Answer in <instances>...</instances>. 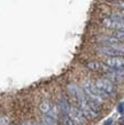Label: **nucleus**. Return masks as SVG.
Instances as JSON below:
<instances>
[{"mask_svg":"<svg viewBox=\"0 0 124 125\" xmlns=\"http://www.w3.org/2000/svg\"><path fill=\"white\" fill-rule=\"evenodd\" d=\"M83 91L86 94V96L89 99H92L94 101H98L101 103L103 101V99L106 98V95L102 93L98 87L95 86V84H92L91 82L86 80L83 84Z\"/></svg>","mask_w":124,"mask_h":125,"instance_id":"nucleus-1","label":"nucleus"},{"mask_svg":"<svg viewBox=\"0 0 124 125\" xmlns=\"http://www.w3.org/2000/svg\"><path fill=\"white\" fill-rule=\"evenodd\" d=\"M95 86L106 95V96H114L116 94V90L114 87L113 82H110L107 78H100L95 82Z\"/></svg>","mask_w":124,"mask_h":125,"instance_id":"nucleus-2","label":"nucleus"},{"mask_svg":"<svg viewBox=\"0 0 124 125\" xmlns=\"http://www.w3.org/2000/svg\"><path fill=\"white\" fill-rule=\"evenodd\" d=\"M105 64L108 68L124 70V56H110L108 59H106Z\"/></svg>","mask_w":124,"mask_h":125,"instance_id":"nucleus-3","label":"nucleus"},{"mask_svg":"<svg viewBox=\"0 0 124 125\" xmlns=\"http://www.w3.org/2000/svg\"><path fill=\"white\" fill-rule=\"evenodd\" d=\"M106 76L107 79L114 83H120L124 79V70H117V69H112L108 68V70L106 71Z\"/></svg>","mask_w":124,"mask_h":125,"instance_id":"nucleus-4","label":"nucleus"},{"mask_svg":"<svg viewBox=\"0 0 124 125\" xmlns=\"http://www.w3.org/2000/svg\"><path fill=\"white\" fill-rule=\"evenodd\" d=\"M102 23H103V25H106L107 28L124 31V21H120V20H116V19H114V17H108V19L103 20Z\"/></svg>","mask_w":124,"mask_h":125,"instance_id":"nucleus-5","label":"nucleus"},{"mask_svg":"<svg viewBox=\"0 0 124 125\" xmlns=\"http://www.w3.org/2000/svg\"><path fill=\"white\" fill-rule=\"evenodd\" d=\"M69 116L72 118V121L75 122V124L84 125V123H85V116L83 115V113L80 111L79 108H71Z\"/></svg>","mask_w":124,"mask_h":125,"instance_id":"nucleus-6","label":"nucleus"},{"mask_svg":"<svg viewBox=\"0 0 124 125\" xmlns=\"http://www.w3.org/2000/svg\"><path fill=\"white\" fill-rule=\"evenodd\" d=\"M57 104H59V109H60L61 114L62 115H69L70 114V110H71V107H70V103L66 98L61 96L57 100Z\"/></svg>","mask_w":124,"mask_h":125,"instance_id":"nucleus-7","label":"nucleus"},{"mask_svg":"<svg viewBox=\"0 0 124 125\" xmlns=\"http://www.w3.org/2000/svg\"><path fill=\"white\" fill-rule=\"evenodd\" d=\"M86 68L92 70V71H107L108 70V67L106 64H102L100 62H97V61H92V62H89L86 64Z\"/></svg>","mask_w":124,"mask_h":125,"instance_id":"nucleus-8","label":"nucleus"},{"mask_svg":"<svg viewBox=\"0 0 124 125\" xmlns=\"http://www.w3.org/2000/svg\"><path fill=\"white\" fill-rule=\"evenodd\" d=\"M43 122H44V125H56L55 117L48 114H45V116L43 117Z\"/></svg>","mask_w":124,"mask_h":125,"instance_id":"nucleus-9","label":"nucleus"},{"mask_svg":"<svg viewBox=\"0 0 124 125\" xmlns=\"http://www.w3.org/2000/svg\"><path fill=\"white\" fill-rule=\"evenodd\" d=\"M39 108H40V110L44 114H49V113H51V109H52V106H51V103H49L48 101H44V102L40 103Z\"/></svg>","mask_w":124,"mask_h":125,"instance_id":"nucleus-10","label":"nucleus"},{"mask_svg":"<svg viewBox=\"0 0 124 125\" xmlns=\"http://www.w3.org/2000/svg\"><path fill=\"white\" fill-rule=\"evenodd\" d=\"M62 124L63 125H75V122L69 115H62Z\"/></svg>","mask_w":124,"mask_h":125,"instance_id":"nucleus-11","label":"nucleus"},{"mask_svg":"<svg viewBox=\"0 0 124 125\" xmlns=\"http://www.w3.org/2000/svg\"><path fill=\"white\" fill-rule=\"evenodd\" d=\"M114 38H116L118 42H124V31L116 30L115 32H114Z\"/></svg>","mask_w":124,"mask_h":125,"instance_id":"nucleus-12","label":"nucleus"},{"mask_svg":"<svg viewBox=\"0 0 124 125\" xmlns=\"http://www.w3.org/2000/svg\"><path fill=\"white\" fill-rule=\"evenodd\" d=\"M7 123H8L7 117H1L0 118V125H7Z\"/></svg>","mask_w":124,"mask_h":125,"instance_id":"nucleus-13","label":"nucleus"},{"mask_svg":"<svg viewBox=\"0 0 124 125\" xmlns=\"http://www.w3.org/2000/svg\"><path fill=\"white\" fill-rule=\"evenodd\" d=\"M118 111H120V113H122V114L124 113V103H121L120 106H118Z\"/></svg>","mask_w":124,"mask_h":125,"instance_id":"nucleus-14","label":"nucleus"},{"mask_svg":"<svg viewBox=\"0 0 124 125\" xmlns=\"http://www.w3.org/2000/svg\"><path fill=\"white\" fill-rule=\"evenodd\" d=\"M112 123H113V118H108V119L105 122V125H112Z\"/></svg>","mask_w":124,"mask_h":125,"instance_id":"nucleus-15","label":"nucleus"},{"mask_svg":"<svg viewBox=\"0 0 124 125\" xmlns=\"http://www.w3.org/2000/svg\"><path fill=\"white\" fill-rule=\"evenodd\" d=\"M118 6L124 9V0H120V1H118Z\"/></svg>","mask_w":124,"mask_h":125,"instance_id":"nucleus-16","label":"nucleus"},{"mask_svg":"<svg viewBox=\"0 0 124 125\" xmlns=\"http://www.w3.org/2000/svg\"><path fill=\"white\" fill-rule=\"evenodd\" d=\"M118 123H120L121 125H124V116H122V117L118 119Z\"/></svg>","mask_w":124,"mask_h":125,"instance_id":"nucleus-17","label":"nucleus"},{"mask_svg":"<svg viewBox=\"0 0 124 125\" xmlns=\"http://www.w3.org/2000/svg\"><path fill=\"white\" fill-rule=\"evenodd\" d=\"M110 1H120V0H110Z\"/></svg>","mask_w":124,"mask_h":125,"instance_id":"nucleus-18","label":"nucleus"},{"mask_svg":"<svg viewBox=\"0 0 124 125\" xmlns=\"http://www.w3.org/2000/svg\"><path fill=\"white\" fill-rule=\"evenodd\" d=\"M38 125H40V124H38Z\"/></svg>","mask_w":124,"mask_h":125,"instance_id":"nucleus-19","label":"nucleus"},{"mask_svg":"<svg viewBox=\"0 0 124 125\" xmlns=\"http://www.w3.org/2000/svg\"><path fill=\"white\" fill-rule=\"evenodd\" d=\"M14 125H15V124H14Z\"/></svg>","mask_w":124,"mask_h":125,"instance_id":"nucleus-20","label":"nucleus"}]
</instances>
